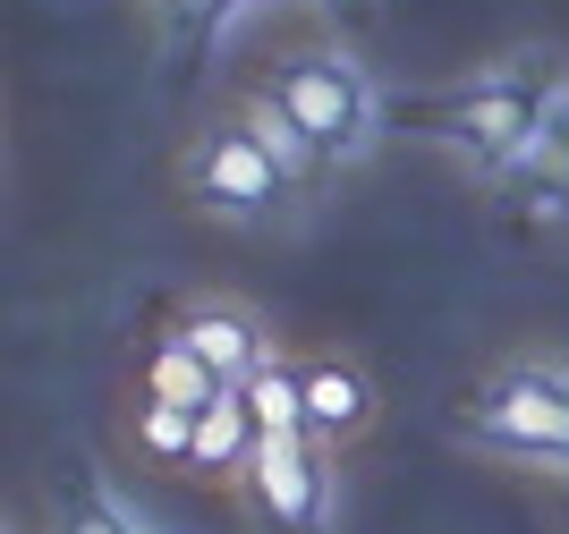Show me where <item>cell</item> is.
Listing matches in <instances>:
<instances>
[{"mask_svg": "<svg viewBox=\"0 0 569 534\" xmlns=\"http://www.w3.org/2000/svg\"><path fill=\"white\" fill-rule=\"evenodd\" d=\"M230 9H238V0H170V18H179V26H196V34H204V26H221Z\"/></svg>", "mask_w": 569, "mask_h": 534, "instance_id": "14", "label": "cell"}, {"mask_svg": "<svg viewBox=\"0 0 569 534\" xmlns=\"http://www.w3.org/2000/svg\"><path fill=\"white\" fill-rule=\"evenodd\" d=\"M552 102H561V77H552L545 60H493V69L459 77L442 102H417L408 128H426V137L459 144L468 162L519 179V170L536 162V144H545Z\"/></svg>", "mask_w": 569, "mask_h": 534, "instance_id": "1", "label": "cell"}, {"mask_svg": "<svg viewBox=\"0 0 569 534\" xmlns=\"http://www.w3.org/2000/svg\"><path fill=\"white\" fill-rule=\"evenodd\" d=\"M459 424H468L476 450H501V459H519V466L569 475V365H552V356H510V365L476 373Z\"/></svg>", "mask_w": 569, "mask_h": 534, "instance_id": "2", "label": "cell"}, {"mask_svg": "<svg viewBox=\"0 0 569 534\" xmlns=\"http://www.w3.org/2000/svg\"><path fill=\"white\" fill-rule=\"evenodd\" d=\"M179 195H188L196 212H213V221H272V212H289L307 187L289 179L281 153H272L247 119H221V128H204V137L188 144Z\"/></svg>", "mask_w": 569, "mask_h": 534, "instance_id": "4", "label": "cell"}, {"mask_svg": "<svg viewBox=\"0 0 569 534\" xmlns=\"http://www.w3.org/2000/svg\"><path fill=\"white\" fill-rule=\"evenodd\" d=\"M263 424L256 407H247V391H221L213 407H196V475H247V459H256Z\"/></svg>", "mask_w": 569, "mask_h": 534, "instance_id": "8", "label": "cell"}, {"mask_svg": "<svg viewBox=\"0 0 569 534\" xmlns=\"http://www.w3.org/2000/svg\"><path fill=\"white\" fill-rule=\"evenodd\" d=\"M137 450L170 466H196V416L170 407V399H137Z\"/></svg>", "mask_w": 569, "mask_h": 534, "instance_id": "13", "label": "cell"}, {"mask_svg": "<svg viewBox=\"0 0 569 534\" xmlns=\"http://www.w3.org/2000/svg\"><path fill=\"white\" fill-rule=\"evenodd\" d=\"M9 534H18V526H9Z\"/></svg>", "mask_w": 569, "mask_h": 534, "instance_id": "15", "label": "cell"}, {"mask_svg": "<svg viewBox=\"0 0 569 534\" xmlns=\"http://www.w3.org/2000/svg\"><path fill=\"white\" fill-rule=\"evenodd\" d=\"M238 119H247V128H256V137L272 144V153H281V170H289V179H298V187H315V179H323V170H332V162H323V153H315V137H307V128H298V119H289L281 102L263 93V85L247 93V102H238Z\"/></svg>", "mask_w": 569, "mask_h": 534, "instance_id": "10", "label": "cell"}, {"mask_svg": "<svg viewBox=\"0 0 569 534\" xmlns=\"http://www.w3.org/2000/svg\"><path fill=\"white\" fill-rule=\"evenodd\" d=\"M256 510L281 534H332V442L315 433H263L247 459Z\"/></svg>", "mask_w": 569, "mask_h": 534, "instance_id": "5", "label": "cell"}, {"mask_svg": "<svg viewBox=\"0 0 569 534\" xmlns=\"http://www.w3.org/2000/svg\"><path fill=\"white\" fill-rule=\"evenodd\" d=\"M263 93L281 102L298 128L315 137V153L323 162H366L375 153V137H382V93H375V77L357 69L349 51H332V43H307V51H281L272 60V77H263Z\"/></svg>", "mask_w": 569, "mask_h": 534, "instance_id": "3", "label": "cell"}, {"mask_svg": "<svg viewBox=\"0 0 569 534\" xmlns=\"http://www.w3.org/2000/svg\"><path fill=\"white\" fill-rule=\"evenodd\" d=\"M238 391H247V407H256L263 433H307V373L289 365V356H263Z\"/></svg>", "mask_w": 569, "mask_h": 534, "instance_id": "11", "label": "cell"}, {"mask_svg": "<svg viewBox=\"0 0 569 534\" xmlns=\"http://www.w3.org/2000/svg\"><path fill=\"white\" fill-rule=\"evenodd\" d=\"M307 433L315 442H349V433H366L375 424V373L357 365V356H307Z\"/></svg>", "mask_w": 569, "mask_h": 534, "instance_id": "6", "label": "cell"}, {"mask_svg": "<svg viewBox=\"0 0 569 534\" xmlns=\"http://www.w3.org/2000/svg\"><path fill=\"white\" fill-rule=\"evenodd\" d=\"M51 534H153V526H144V517L128 510L111 484H102V492H94V484H77L69 501H60V517H51Z\"/></svg>", "mask_w": 569, "mask_h": 534, "instance_id": "12", "label": "cell"}, {"mask_svg": "<svg viewBox=\"0 0 569 534\" xmlns=\"http://www.w3.org/2000/svg\"><path fill=\"white\" fill-rule=\"evenodd\" d=\"M170 331H179V340H188V349L204 356L221 382H247L263 356H281V349H272V331H263L247 305H188V314H179Z\"/></svg>", "mask_w": 569, "mask_h": 534, "instance_id": "7", "label": "cell"}, {"mask_svg": "<svg viewBox=\"0 0 569 534\" xmlns=\"http://www.w3.org/2000/svg\"><path fill=\"white\" fill-rule=\"evenodd\" d=\"M221 391H230V382H221V373L204 365L179 331L153 340V356H144V399H170V407H188V416H196V407H213Z\"/></svg>", "mask_w": 569, "mask_h": 534, "instance_id": "9", "label": "cell"}]
</instances>
